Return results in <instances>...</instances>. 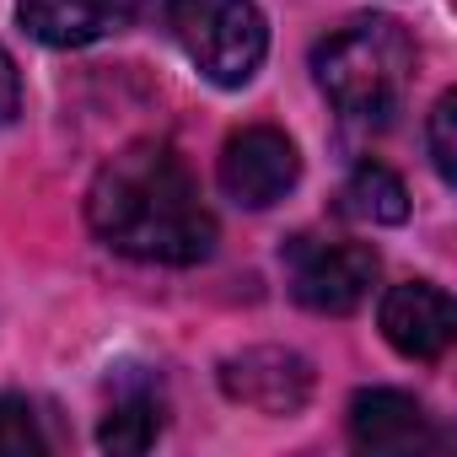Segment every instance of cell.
<instances>
[{"label":"cell","instance_id":"cell-1","mask_svg":"<svg viewBox=\"0 0 457 457\" xmlns=\"http://www.w3.org/2000/svg\"><path fill=\"white\" fill-rule=\"evenodd\" d=\"M92 232L140 264H204L215 253V215L199 199L188 162L162 140H135L87 188Z\"/></svg>","mask_w":457,"mask_h":457},{"label":"cell","instance_id":"cell-2","mask_svg":"<svg viewBox=\"0 0 457 457\" xmlns=\"http://www.w3.org/2000/svg\"><path fill=\"white\" fill-rule=\"evenodd\" d=\"M323 97L350 119H387L414 81V38L393 17H350L312 49Z\"/></svg>","mask_w":457,"mask_h":457},{"label":"cell","instance_id":"cell-3","mask_svg":"<svg viewBox=\"0 0 457 457\" xmlns=\"http://www.w3.org/2000/svg\"><path fill=\"white\" fill-rule=\"evenodd\" d=\"M162 22L215 87H248L270 49V28L253 0H162Z\"/></svg>","mask_w":457,"mask_h":457},{"label":"cell","instance_id":"cell-4","mask_svg":"<svg viewBox=\"0 0 457 457\" xmlns=\"http://www.w3.org/2000/svg\"><path fill=\"white\" fill-rule=\"evenodd\" d=\"M286 280L307 312L345 318L371 296L377 253L366 243H345V237H291L286 243Z\"/></svg>","mask_w":457,"mask_h":457},{"label":"cell","instance_id":"cell-5","mask_svg":"<svg viewBox=\"0 0 457 457\" xmlns=\"http://www.w3.org/2000/svg\"><path fill=\"white\" fill-rule=\"evenodd\" d=\"M296 178H302V156L270 124H248L220 145V188L243 210H270L296 188Z\"/></svg>","mask_w":457,"mask_h":457},{"label":"cell","instance_id":"cell-6","mask_svg":"<svg viewBox=\"0 0 457 457\" xmlns=\"http://www.w3.org/2000/svg\"><path fill=\"white\" fill-rule=\"evenodd\" d=\"M350 441L361 452H387V457H420V452H441V430L425 414L420 398L398 393V387H366L350 398Z\"/></svg>","mask_w":457,"mask_h":457},{"label":"cell","instance_id":"cell-7","mask_svg":"<svg viewBox=\"0 0 457 457\" xmlns=\"http://www.w3.org/2000/svg\"><path fill=\"white\" fill-rule=\"evenodd\" d=\"M220 387L226 398H237L259 414H296L312 398V366L296 350H243L232 361H220Z\"/></svg>","mask_w":457,"mask_h":457},{"label":"cell","instance_id":"cell-8","mask_svg":"<svg viewBox=\"0 0 457 457\" xmlns=\"http://www.w3.org/2000/svg\"><path fill=\"white\" fill-rule=\"evenodd\" d=\"M382 334L403 361H441L457 334V307L441 286L409 280L382 296Z\"/></svg>","mask_w":457,"mask_h":457},{"label":"cell","instance_id":"cell-9","mask_svg":"<svg viewBox=\"0 0 457 457\" xmlns=\"http://www.w3.org/2000/svg\"><path fill=\"white\" fill-rule=\"evenodd\" d=\"M17 22L49 49H87L129 22V0H17Z\"/></svg>","mask_w":457,"mask_h":457},{"label":"cell","instance_id":"cell-10","mask_svg":"<svg viewBox=\"0 0 457 457\" xmlns=\"http://www.w3.org/2000/svg\"><path fill=\"white\" fill-rule=\"evenodd\" d=\"M339 215L366 220V226H398L409 215V188L382 162H361L339 188Z\"/></svg>","mask_w":457,"mask_h":457},{"label":"cell","instance_id":"cell-11","mask_svg":"<svg viewBox=\"0 0 457 457\" xmlns=\"http://www.w3.org/2000/svg\"><path fill=\"white\" fill-rule=\"evenodd\" d=\"M156 436H162V398L151 387H124L97 430L103 452H151Z\"/></svg>","mask_w":457,"mask_h":457},{"label":"cell","instance_id":"cell-12","mask_svg":"<svg viewBox=\"0 0 457 457\" xmlns=\"http://www.w3.org/2000/svg\"><path fill=\"white\" fill-rule=\"evenodd\" d=\"M49 441H44V425L33 414L28 398H0V457H38Z\"/></svg>","mask_w":457,"mask_h":457},{"label":"cell","instance_id":"cell-13","mask_svg":"<svg viewBox=\"0 0 457 457\" xmlns=\"http://www.w3.org/2000/svg\"><path fill=\"white\" fill-rule=\"evenodd\" d=\"M430 167L441 172V183H457V97L452 92L430 108Z\"/></svg>","mask_w":457,"mask_h":457},{"label":"cell","instance_id":"cell-14","mask_svg":"<svg viewBox=\"0 0 457 457\" xmlns=\"http://www.w3.org/2000/svg\"><path fill=\"white\" fill-rule=\"evenodd\" d=\"M17 103H22V81H17V65H12V54L0 49V129H6V124L17 119Z\"/></svg>","mask_w":457,"mask_h":457}]
</instances>
